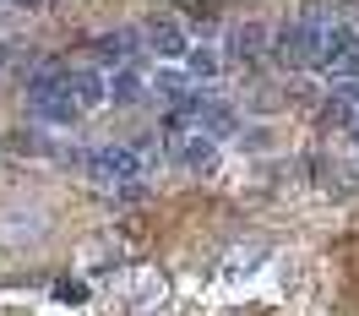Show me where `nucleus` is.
<instances>
[{
	"instance_id": "f257e3e1",
	"label": "nucleus",
	"mask_w": 359,
	"mask_h": 316,
	"mask_svg": "<svg viewBox=\"0 0 359 316\" xmlns=\"http://www.w3.org/2000/svg\"><path fill=\"white\" fill-rule=\"evenodd\" d=\"M142 169H147V158L136 142H109V147H88V180L98 185H126V180H142Z\"/></svg>"
},
{
	"instance_id": "f03ea898",
	"label": "nucleus",
	"mask_w": 359,
	"mask_h": 316,
	"mask_svg": "<svg viewBox=\"0 0 359 316\" xmlns=\"http://www.w3.org/2000/svg\"><path fill=\"white\" fill-rule=\"evenodd\" d=\"M316 49H321V22H311V17L272 27V60H278L283 71H311Z\"/></svg>"
},
{
	"instance_id": "7ed1b4c3",
	"label": "nucleus",
	"mask_w": 359,
	"mask_h": 316,
	"mask_svg": "<svg viewBox=\"0 0 359 316\" xmlns=\"http://www.w3.org/2000/svg\"><path fill=\"white\" fill-rule=\"evenodd\" d=\"M185 114L196 120V131H207V136H240L245 126H240V114H234V104L229 98H212V93H196L191 104H185Z\"/></svg>"
},
{
	"instance_id": "4468645a",
	"label": "nucleus",
	"mask_w": 359,
	"mask_h": 316,
	"mask_svg": "<svg viewBox=\"0 0 359 316\" xmlns=\"http://www.w3.org/2000/svg\"><path fill=\"white\" fill-rule=\"evenodd\" d=\"M354 104H348V98H343V93H332V98H321V120H327V126H343V131H348V120H354Z\"/></svg>"
},
{
	"instance_id": "f8f14e48",
	"label": "nucleus",
	"mask_w": 359,
	"mask_h": 316,
	"mask_svg": "<svg viewBox=\"0 0 359 316\" xmlns=\"http://www.w3.org/2000/svg\"><path fill=\"white\" fill-rule=\"evenodd\" d=\"M180 66L191 71L196 82H212V77L224 71V49H218V44H191V49H185V60H180Z\"/></svg>"
},
{
	"instance_id": "aec40b11",
	"label": "nucleus",
	"mask_w": 359,
	"mask_h": 316,
	"mask_svg": "<svg viewBox=\"0 0 359 316\" xmlns=\"http://www.w3.org/2000/svg\"><path fill=\"white\" fill-rule=\"evenodd\" d=\"M6 60H11V44H0V66H6Z\"/></svg>"
},
{
	"instance_id": "39448f33",
	"label": "nucleus",
	"mask_w": 359,
	"mask_h": 316,
	"mask_svg": "<svg viewBox=\"0 0 359 316\" xmlns=\"http://www.w3.org/2000/svg\"><path fill=\"white\" fill-rule=\"evenodd\" d=\"M354 49H359V27H348V22H327V27H321V49H316V66L332 77V71L343 66L348 55H354Z\"/></svg>"
},
{
	"instance_id": "6ab92c4d",
	"label": "nucleus",
	"mask_w": 359,
	"mask_h": 316,
	"mask_svg": "<svg viewBox=\"0 0 359 316\" xmlns=\"http://www.w3.org/2000/svg\"><path fill=\"white\" fill-rule=\"evenodd\" d=\"M348 136H354V142H359V114H354V120H348Z\"/></svg>"
},
{
	"instance_id": "20e7f679",
	"label": "nucleus",
	"mask_w": 359,
	"mask_h": 316,
	"mask_svg": "<svg viewBox=\"0 0 359 316\" xmlns=\"http://www.w3.org/2000/svg\"><path fill=\"white\" fill-rule=\"evenodd\" d=\"M175 164L185 169V175H212V169H218V136H207V131L180 136L175 142Z\"/></svg>"
},
{
	"instance_id": "1a4fd4ad",
	"label": "nucleus",
	"mask_w": 359,
	"mask_h": 316,
	"mask_svg": "<svg viewBox=\"0 0 359 316\" xmlns=\"http://www.w3.org/2000/svg\"><path fill=\"white\" fill-rule=\"evenodd\" d=\"M262 49H272V27L267 22H240L234 33H229V55H234V60H245V66L262 55Z\"/></svg>"
},
{
	"instance_id": "9b49d317",
	"label": "nucleus",
	"mask_w": 359,
	"mask_h": 316,
	"mask_svg": "<svg viewBox=\"0 0 359 316\" xmlns=\"http://www.w3.org/2000/svg\"><path fill=\"white\" fill-rule=\"evenodd\" d=\"M71 98H76L82 110L109 104V82H104V71H71Z\"/></svg>"
},
{
	"instance_id": "dca6fc26",
	"label": "nucleus",
	"mask_w": 359,
	"mask_h": 316,
	"mask_svg": "<svg viewBox=\"0 0 359 316\" xmlns=\"http://www.w3.org/2000/svg\"><path fill=\"white\" fill-rule=\"evenodd\" d=\"M142 197H147V185H142V180H126V185H114V207H136Z\"/></svg>"
},
{
	"instance_id": "423d86ee",
	"label": "nucleus",
	"mask_w": 359,
	"mask_h": 316,
	"mask_svg": "<svg viewBox=\"0 0 359 316\" xmlns=\"http://www.w3.org/2000/svg\"><path fill=\"white\" fill-rule=\"evenodd\" d=\"M147 44V39H142V33H136V27H109V33H98V39H93V55H98V60H104V66H131L136 60V49Z\"/></svg>"
},
{
	"instance_id": "a211bd4d",
	"label": "nucleus",
	"mask_w": 359,
	"mask_h": 316,
	"mask_svg": "<svg viewBox=\"0 0 359 316\" xmlns=\"http://www.w3.org/2000/svg\"><path fill=\"white\" fill-rule=\"evenodd\" d=\"M6 6H22V11H39L44 0H6Z\"/></svg>"
},
{
	"instance_id": "6e6552de",
	"label": "nucleus",
	"mask_w": 359,
	"mask_h": 316,
	"mask_svg": "<svg viewBox=\"0 0 359 316\" xmlns=\"http://www.w3.org/2000/svg\"><path fill=\"white\" fill-rule=\"evenodd\" d=\"M153 93L158 98H169L175 110H185L191 98H196V77L185 66H175V60H158V71H153Z\"/></svg>"
},
{
	"instance_id": "2eb2a0df",
	"label": "nucleus",
	"mask_w": 359,
	"mask_h": 316,
	"mask_svg": "<svg viewBox=\"0 0 359 316\" xmlns=\"http://www.w3.org/2000/svg\"><path fill=\"white\" fill-rule=\"evenodd\" d=\"M234 142H240L245 153H272V131H267V126H245Z\"/></svg>"
},
{
	"instance_id": "ddd939ff",
	"label": "nucleus",
	"mask_w": 359,
	"mask_h": 316,
	"mask_svg": "<svg viewBox=\"0 0 359 316\" xmlns=\"http://www.w3.org/2000/svg\"><path fill=\"white\" fill-rule=\"evenodd\" d=\"M142 93H147V82H142L131 66H120V71H114V82H109V104H136Z\"/></svg>"
},
{
	"instance_id": "9d476101",
	"label": "nucleus",
	"mask_w": 359,
	"mask_h": 316,
	"mask_svg": "<svg viewBox=\"0 0 359 316\" xmlns=\"http://www.w3.org/2000/svg\"><path fill=\"white\" fill-rule=\"evenodd\" d=\"M27 110L39 114L44 126H71L76 114H88V110H82V104H76V98H71V93H49V98H33Z\"/></svg>"
},
{
	"instance_id": "0eeeda50",
	"label": "nucleus",
	"mask_w": 359,
	"mask_h": 316,
	"mask_svg": "<svg viewBox=\"0 0 359 316\" xmlns=\"http://www.w3.org/2000/svg\"><path fill=\"white\" fill-rule=\"evenodd\" d=\"M142 39H147V49H153L158 60H175V66L185 60V49H191V39H185V27H180L175 17H153Z\"/></svg>"
},
{
	"instance_id": "412c9836",
	"label": "nucleus",
	"mask_w": 359,
	"mask_h": 316,
	"mask_svg": "<svg viewBox=\"0 0 359 316\" xmlns=\"http://www.w3.org/2000/svg\"><path fill=\"white\" fill-rule=\"evenodd\" d=\"M0 6H6V0H0Z\"/></svg>"
},
{
	"instance_id": "f3484780",
	"label": "nucleus",
	"mask_w": 359,
	"mask_h": 316,
	"mask_svg": "<svg viewBox=\"0 0 359 316\" xmlns=\"http://www.w3.org/2000/svg\"><path fill=\"white\" fill-rule=\"evenodd\" d=\"M332 77H337V82H359V49H354V55H348V60L332 71Z\"/></svg>"
}]
</instances>
